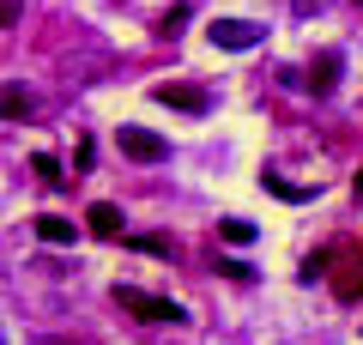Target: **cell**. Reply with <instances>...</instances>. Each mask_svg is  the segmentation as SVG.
I'll return each instance as SVG.
<instances>
[{
    "instance_id": "4",
    "label": "cell",
    "mask_w": 363,
    "mask_h": 345,
    "mask_svg": "<svg viewBox=\"0 0 363 345\" xmlns=\"http://www.w3.org/2000/svg\"><path fill=\"white\" fill-rule=\"evenodd\" d=\"M152 97L164 103V109H182V115H206L212 109V97L200 85H152Z\"/></svg>"
},
{
    "instance_id": "14",
    "label": "cell",
    "mask_w": 363,
    "mask_h": 345,
    "mask_svg": "<svg viewBox=\"0 0 363 345\" xmlns=\"http://www.w3.org/2000/svg\"><path fill=\"white\" fill-rule=\"evenodd\" d=\"M357 194H363V170H357Z\"/></svg>"
},
{
    "instance_id": "11",
    "label": "cell",
    "mask_w": 363,
    "mask_h": 345,
    "mask_svg": "<svg viewBox=\"0 0 363 345\" xmlns=\"http://www.w3.org/2000/svg\"><path fill=\"white\" fill-rule=\"evenodd\" d=\"M218 273H230V279H255V267H248V261H218Z\"/></svg>"
},
{
    "instance_id": "5",
    "label": "cell",
    "mask_w": 363,
    "mask_h": 345,
    "mask_svg": "<svg viewBox=\"0 0 363 345\" xmlns=\"http://www.w3.org/2000/svg\"><path fill=\"white\" fill-rule=\"evenodd\" d=\"M37 236H43L49 248H73V243H79V224H73V218H55V212H43V218H37Z\"/></svg>"
},
{
    "instance_id": "3",
    "label": "cell",
    "mask_w": 363,
    "mask_h": 345,
    "mask_svg": "<svg viewBox=\"0 0 363 345\" xmlns=\"http://www.w3.org/2000/svg\"><path fill=\"white\" fill-rule=\"evenodd\" d=\"M121 152H128L133 164H157V158H169V146H164V133H152V128H121Z\"/></svg>"
},
{
    "instance_id": "1",
    "label": "cell",
    "mask_w": 363,
    "mask_h": 345,
    "mask_svg": "<svg viewBox=\"0 0 363 345\" xmlns=\"http://www.w3.org/2000/svg\"><path fill=\"white\" fill-rule=\"evenodd\" d=\"M116 303L128 309V315H140V321H188L182 315V303H169V297H152V291H140V285H116Z\"/></svg>"
},
{
    "instance_id": "9",
    "label": "cell",
    "mask_w": 363,
    "mask_h": 345,
    "mask_svg": "<svg viewBox=\"0 0 363 345\" xmlns=\"http://www.w3.org/2000/svg\"><path fill=\"white\" fill-rule=\"evenodd\" d=\"M218 236H224L230 248H248V243H255V224H248V218H224V224H218Z\"/></svg>"
},
{
    "instance_id": "10",
    "label": "cell",
    "mask_w": 363,
    "mask_h": 345,
    "mask_svg": "<svg viewBox=\"0 0 363 345\" xmlns=\"http://www.w3.org/2000/svg\"><path fill=\"white\" fill-rule=\"evenodd\" d=\"M30 170H37V176L49 182V188H61V182H67V176H61V164H55L49 152H37V158H30Z\"/></svg>"
},
{
    "instance_id": "6",
    "label": "cell",
    "mask_w": 363,
    "mask_h": 345,
    "mask_svg": "<svg viewBox=\"0 0 363 345\" xmlns=\"http://www.w3.org/2000/svg\"><path fill=\"white\" fill-rule=\"evenodd\" d=\"M85 224L97 230V236H121V212H116L109 200H97V206H91V212H85Z\"/></svg>"
},
{
    "instance_id": "8",
    "label": "cell",
    "mask_w": 363,
    "mask_h": 345,
    "mask_svg": "<svg viewBox=\"0 0 363 345\" xmlns=\"http://www.w3.org/2000/svg\"><path fill=\"white\" fill-rule=\"evenodd\" d=\"M30 109H37V103H30L18 85H0V115H13V121H30Z\"/></svg>"
},
{
    "instance_id": "12",
    "label": "cell",
    "mask_w": 363,
    "mask_h": 345,
    "mask_svg": "<svg viewBox=\"0 0 363 345\" xmlns=\"http://www.w3.org/2000/svg\"><path fill=\"white\" fill-rule=\"evenodd\" d=\"M18 6H25V0H0V25H13V18H18Z\"/></svg>"
},
{
    "instance_id": "2",
    "label": "cell",
    "mask_w": 363,
    "mask_h": 345,
    "mask_svg": "<svg viewBox=\"0 0 363 345\" xmlns=\"http://www.w3.org/2000/svg\"><path fill=\"white\" fill-rule=\"evenodd\" d=\"M206 37L218 43V49H255V43H260V25H248V18H212Z\"/></svg>"
},
{
    "instance_id": "13",
    "label": "cell",
    "mask_w": 363,
    "mask_h": 345,
    "mask_svg": "<svg viewBox=\"0 0 363 345\" xmlns=\"http://www.w3.org/2000/svg\"><path fill=\"white\" fill-rule=\"evenodd\" d=\"M309 6H321V0H297V13H309Z\"/></svg>"
},
{
    "instance_id": "7",
    "label": "cell",
    "mask_w": 363,
    "mask_h": 345,
    "mask_svg": "<svg viewBox=\"0 0 363 345\" xmlns=\"http://www.w3.org/2000/svg\"><path fill=\"white\" fill-rule=\"evenodd\" d=\"M333 79H339V49H327L321 61L309 67V91H333Z\"/></svg>"
},
{
    "instance_id": "15",
    "label": "cell",
    "mask_w": 363,
    "mask_h": 345,
    "mask_svg": "<svg viewBox=\"0 0 363 345\" xmlns=\"http://www.w3.org/2000/svg\"><path fill=\"white\" fill-rule=\"evenodd\" d=\"M49 345H73V339H49Z\"/></svg>"
}]
</instances>
